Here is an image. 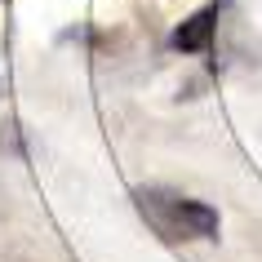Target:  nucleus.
I'll return each instance as SVG.
<instances>
[{
    "mask_svg": "<svg viewBox=\"0 0 262 262\" xmlns=\"http://www.w3.org/2000/svg\"><path fill=\"white\" fill-rule=\"evenodd\" d=\"M134 200H138L142 218L156 227V235H165V240H209V235H218V209L205 205V200L173 195V191H160V187H142Z\"/></svg>",
    "mask_w": 262,
    "mask_h": 262,
    "instance_id": "obj_1",
    "label": "nucleus"
},
{
    "mask_svg": "<svg viewBox=\"0 0 262 262\" xmlns=\"http://www.w3.org/2000/svg\"><path fill=\"white\" fill-rule=\"evenodd\" d=\"M213 27H218V5L195 9V14L173 31V49H178V54H209V45H213Z\"/></svg>",
    "mask_w": 262,
    "mask_h": 262,
    "instance_id": "obj_2",
    "label": "nucleus"
}]
</instances>
